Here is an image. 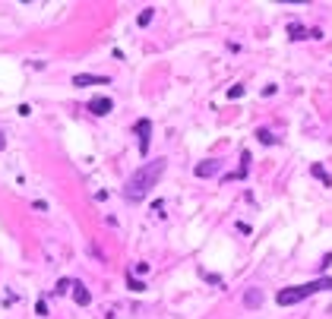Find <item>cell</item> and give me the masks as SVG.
I'll return each instance as SVG.
<instances>
[{
    "mask_svg": "<svg viewBox=\"0 0 332 319\" xmlns=\"http://www.w3.org/2000/svg\"><path fill=\"white\" fill-rule=\"evenodd\" d=\"M326 288L332 291V281H329V278H316V281H310V284H297V288L278 291V294H275V303H278V307H291V303L304 300V297L316 294V291H326Z\"/></svg>",
    "mask_w": 332,
    "mask_h": 319,
    "instance_id": "2",
    "label": "cell"
},
{
    "mask_svg": "<svg viewBox=\"0 0 332 319\" xmlns=\"http://www.w3.org/2000/svg\"><path fill=\"white\" fill-rule=\"evenodd\" d=\"M165 168H168V161H165V158H155V161L136 168V171H133V177L127 180V187H124V196H127L130 202L145 199V196H149V190L158 183V177L165 174Z\"/></svg>",
    "mask_w": 332,
    "mask_h": 319,
    "instance_id": "1",
    "label": "cell"
},
{
    "mask_svg": "<svg viewBox=\"0 0 332 319\" xmlns=\"http://www.w3.org/2000/svg\"><path fill=\"white\" fill-rule=\"evenodd\" d=\"M244 303H247V307H260V303H263V291L260 288H250L247 297H244Z\"/></svg>",
    "mask_w": 332,
    "mask_h": 319,
    "instance_id": "7",
    "label": "cell"
},
{
    "mask_svg": "<svg viewBox=\"0 0 332 319\" xmlns=\"http://www.w3.org/2000/svg\"><path fill=\"white\" fill-rule=\"evenodd\" d=\"M152 16H155V10H152V6H145V10L139 13V25H149V22H152Z\"/></svg>",
    "mask_w": 332,
    "mask_h": 319,
    "instance_id": "10",
    "label": "cell"
},
{
    "mask_svg": "<svg viewBox=\"0 0 332 319\" xmlns=\"http://www.w3.org/2000/svg\"><path fill=\"white\" fill-rule=\"evenodd\" d=\"M288 32H291V38H304V29H301V25H291Z\"/></svg>",
    "mask_w": 332,
    "mask_h": 319,
    "instance_id": "14",
    "label": "cell"
},
{
    "mask_svg": "<svg viewBox=\"0 0 332 319\" xmlns=\"http://www.w3.org/2000/svg\"><path fill=\"white\" fill-rule=\"evenodd\" d=\"M3 145H6V136H3V133H0V149H3Z\"/></svg>",
    "mask_w": 332,
    "mask_h": 319,
    "instance_id": "16",
    "label": "cell"
},
{
    "mask_svg": "<svg viewBox=\"0 0 332 319\" xmlns=\"http://www.w3.org/2000/svg\"><path fill=\"white\" fill-rule=\"evenodd\" d=\"M256 136H260V142H266V145H272V142H275V136H272L269 130H260Z\"/></svg>",
    "mask_w": 332,
    "mask_h": 319,
    "instance_id": "11",
    "label": "cell"
},
{
    "mask_svg": "<svg viewBox=\"0 0 332 319\" xmlns=\"http://www.w3.org/2000/svg\"><path fill=\"white\" fill-rule=\"evenodd\" d=\"M310 174H313V177H320V180H323V183H329V187H332V177H329V174H326V171H323V168H320V164H313V168H310Z\"/></svg>",
    "mask_w": 332,
    "mask_h": 319,
    "instance_id": "9",
    "label": "cell"
},
{
    "mask_svg": "<svg viewBox=\"0 0 332 319\" xmlns=\"http://www.w3.org/2000/svg\"><path fill=\"white\" fill-rule=\"evenodd\" d=\"M136 136H139V152H149V139H152V120H136Z\"/></svg>",
    "mask_w": 332,
    "mask_h": 319,
    "instance_id": "3",
    "label": "cell"
},
{
    "mask_svg": "<svg viewBox=\"0 0 332 319\" xmlns=\"http://www.w3.org/2000/svg\"><path fill=\"white\" fill-rule=\"evenodd\" d=\"M130 288H133V291H145V284H143V281H136V278L130 275Z\"/></svg>",
    "mask_w": 332,
    "mask_h": 319,
    "instance_id": "15",
    "label": "cell"
},
{
    "mask_svg": "<svg viewBox=\"0 0 332 319\" xmlns=\"http://www.w3.org/2000/svg\"><path fill=\"white\" fill-rule=\"evenodd\" d=\"M70 288H73V281H70V278H63V281H57V294H66Z\"/></svg>",
    "mask_w": 332,
    "mask_h": 319,
    "instance_id": "12",
    "label": "cell"
},
{
    "mask_svg": "<svg viewBox=\"0 0 332 319\" xmlns=\"http://www.w3.org/2000/svg\"><path fill=\"white\" fill-rule=\"evenodd\" d=\"M73 85H108V79H104V76H89V73H83V76H73Z\"/></svg>",
    "mask_w": 332,
    "mask_h": 319,
    "instance_id": "5",
    "label": "cell"
},
{
    "mask_svg": "<svg viewBox=\"0 0 332 319\" xmlns=\"http://www.w3.org/2000/svg\"><path fill=\"white\" fill-rule=\"evenodd\" d=\"M244 95V85H231L228 89V98H241Z\"/></svg>",
    "mask_w": 332,
    "mask_h": 319,
    "instance_id": "13",
    "label": "cell"
},
{
    "mask_svg": "<svg viewBox=\"0 0 332 319\" xmlns=\"http://www.w3.org/2000/svg\"><path fill=\"white\" fill-rule=\"evenodd\" d=\"M218 168H222V161H203V164H196V177H212V174H218Z\"/></svg>",
    "mask_w": 332,
    "mask_h": 319,
    "instance_id": "6",
    "label": "cell"
},
{
    "mask_svg": "<svg viewBox=\"0 0 332 319\" xmlns=\"http://www.w3.org/2000/svg\"><path fill=\"white\" fill-rule=\"evenodd\" d=\"M73 297H76V303H79V307H85V303L92 300V294L83 288V284H76V294H73Z\"/></svg>",
    "mask_w": 332,
    "mask_h": 319,
    "instance_id": "8",
    "label": "cell"
},
{
    "mask_svg": "<svg viewBox=\"0 0 332 319\" xmlns=\"http://www.w3.org/2000/svg\"><path fill=\"white\" fill-rule=\"evenodd\" d=\"M89 111H92V114H98V117H104V114L114 111V101L104 98V95H98V98H92V101H89Z\"/></svg>",
    "mask_w": 332,
    "mask_h": 319,
    "instance_id": "4",
    "label": "cell"
}]
</instances>
